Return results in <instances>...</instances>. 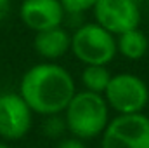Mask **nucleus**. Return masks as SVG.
Segmentation results:
<instances>
[{
	"instance_id": "2",
	"label": "nucleus",
	"mask_w": 149,
	"mask_h": 148,
	"mask_svg": "<svg viewBox=\"0 0 149 148\" xmlns=\"http://www.w3.org/2000/svg\"><path fill=\"white\" fill-rule=\"evenodd\" d=\"M66 125L80 140L101 134L108 125V101L99 92H74L66 106Z\"/></svg>"
},
{
	"instance_id": "11",
	"label": "nucleus",
	"mask_w": 149,
	"mask_h": 148,
	"mask_svg": "<svg viewBox=\"0 0 149 148\" xmlns=\"http://www.w3.org/2000/svg\"><path fill=\"white\" fill-rule=\"evenodd\" d=\"M111 80V73L106 68V65H87V68L81 73V82L87 87V91L102 94Z\"/></svg>"
},
{
	"instance_id": "4",
	"label": "nucleus",
	"mask_w": 149,
	"mask_h": 148,
	"mask_svg": "<svg viewBox=\"0 0 149 148\" xmlns=\"http://www.w3.org/2000/svg\"><path fill=\"white\" fill-rule=\"evenodd\" d=\"M102 148H149V118L142 113H120L102 136Z\"/></svg>"
},
{
	"instance_id": "13",
	"label": "nucleus",
	"mask_w": 149,
	"mask_h": 148,
	"mask_svg": "<svg viewBox=\"0 0 149 148\" xmlns=\"http://www.w3.org/2000/svg\"><path fill=\"white\" fill-rule=\"evenodd\" d=\"M50 118L45 122V132L49 134V136H59L61 132H63V129H64V125H63V122L56 117V115H49Z\"/></svg>"
},
{
	"instance_id": "1",
	"label": "nucleus",
	"mask_w": 149,
	"mask_h": 148,
	"mask_svg": "<svg viewBox=\"0 0 149 148\" xmlns=\"http://www.w3.org/2000/svg\"><path fill=\"white\" fill-rule=\"evenodd\" d=\"M19 94L31 111L40 115H57L66 110L74 96V82L63 66L42 63L23 75Z\"/></svg>"
},
{
	"instance_id": "14",
	"label": "nucleus",
	"mask_w": 149,
	"mask_h": 148,
	"mask_svg": "<svg viewBox=\"0 0 149 148\" xmlns=\"http://www.w3.org/2000/svg\"><path fill=\"white\" fill-rule=\"evenodd\" d=\"M56 148H87V147H85V145L80 141V138H78V140H63Z\"/></svg>"
},
{
	"instance_id": "15",
	"label": "nucleus",
	"mask_w": 149,
	"mask_h": 148,
	"mask_svg": "<svg viewBox=\"0 0 149 148\" xmlns=\"http://www.w3.org/2000/svg\"><path fill=\"white\" fill-rule=\"evenodd\" d=\"M9 9H10V0H0V21L9 14Z\"/></svg>"
},
{
	"instance_id": "5",
	"label": "nucleus",
	"mask_w": 149,
	"mask_h": 148,
	"mask_svg": "<svg viewBox=\"0 0 149 148\" xmlns=\"http://www.w3.org/2000/svg\"><path fill=\"white\" fill-rule=\"evenodd\" d=\"M104 98L118 113H137L148 105L149 91L146 82L137 75L120 73L111 77Z\"/></svg>"
},
{
	"instance_id": "6",
	"label": "nucleus",
	"mask_w": 149,
	"mask_h": 148,
	"mask_svg": "<svg viewBox=\"0 0 149 148\" xmlns=\"http://www.w3.org/2000/svg\"><path fill=\"white\" fill-rule=\"evenodd\" d=\"M94 16L95 21L113 35L137 28L141 23V11L135 0H97Z\"/></svg>"
},
{
	"instance_id": "7",
	"label": "nucleus",
	"mask_w": 149,
	"mask_h": 148,
	"mask_svg": "<svg viewBox=\"0 0 149 148\" xmlns=\"http://www.w3.org/2000/svg\"><path fill=\"white\" fill-rule=\"evenodd\" d=\"M31 127V108L21 94H0V136L19 140Z\"/></svg>"
},
{
	"instance_id": "9",
	"label": "nucleus",
	"mask_w": 149,
	"mask_h": 148,
	"mask_svg": "<svg viewBox=\"0 0 149 148\" xmlns=\"http://www.w3.org/2000/svg\"><path fill=\"white\" fill-rule=\"evenodd\" d=\"M33 45H35V51L42 58L57 59L71 49V35L64 28L54 26V28H49V30L37 32Z\"/></svg>"
},
{
	"instance_id": "12",
	"label": "nucleus",
	"mask_w": 149,
	"mask_h": 148,
	"mask_svg": "<svg viewBox=\"0 0 149 148\" xmlns=\"http://www.w3.org/2000/svg\"><path fill=\"white\" fill-rule=\"evenodd\" d=\"M68 14H81L88 9H94L97 0H59Z\"/></svg>"
},
{
	"instance_id": "16",
	"label": "nucleus",
	"mask_w": 149,
	"mask_h": 148,
	"mask_svg": "<svg viewBox=\"0 0 149 148\" xmlns=\"http://www.w3.org/2000/svg\"><path fill=\"white\" fill-rule=\"evenodd\" d=\"M0 148H9V147H7L5 143H0Z\"/></svg>"
},
{
	"instance_id": "10",
	"label": "nucleus",
	"mask_w": 149,
	"mask_h": 148,
	"mask_svg": "<svg viewBox=\"0 0 149 148\" xmlns=\"http://www.w3.org/2000/svg\"><path fill=\"white\" fill-rule=\"evenodd\" d=\"M149 47V40L146 37V33H142L137 28L127 30L123 33L118 35L116 40V49L128 59H141Z\"/></svg>"
},
{
	"instance_id": "3",
	"label": "nucleus",
	"mask_w": 149,
	"mask_h": 148,
	"mask_svg": "<svg viewBox=\"0 0 149 148\" xmlns=\"http://www.w3.org/2000/svg\"><path fill=\"white\" fill-rule=\"evenodd\" d=\"M71 51L85 65H108L118 49L111 32L99 23H87L71 35Z\"/></svg>"
},
{
	"instance_id": "8",
	"label": "nucleus",
	"mask_w": 149,
	"mask_h": 148,
	"mask_svg": "<svg viewBox=\"0 0 149 148\" xmlns=\"http://www.w3.org/2000/svg\"><path fill=\"white\" fill-rule=\"evenodd\" d=\"M64 14L66 11L59 0H24L19 9L21 21L33 32L61 26Z\"/></svg>"
}]
</instances>
